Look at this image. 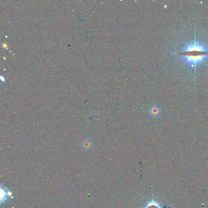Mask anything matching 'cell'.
Here are the masks:
<instances>
[{"instance_id": "3", "label": "cell", "mask_w": 208, "mask_h": 208, "mask_svg": "<svg viewBox=\"0 0 208 208\" xmlns=\"http://www.w3.org/2000/svg\"><path fill=\"white\" fill-rule=\"evenodd\" d=\"M92 145V141L90 139H86L83 140L82 143H81L82 148L84 150H88L89 149H90L91 148Z\"/></svg>"}, {"instance_id": "4", "label": "cell", "mask_w": 208, "mask_h": 208, "mask_svg": "<svg viewBox=\"0 0 208 208\" xmlns=\"http://www.w3.org/2000/svg\"><path fill=\"white\" fill-rule=\"evenodd\" d=\"M145 208H159V207L158 204H157L156 203H150L149 204H148V205L146 206V207Z\"/></svg>"}, {"instance_id": "1", "label": "cell", "mask_w": 208, "mask_h": 208, "mask_svg": "<svg viewBox=\"0 0 208 208\" xmlns=\"http://www.w3.org/2000/svg\"><path fill=\"white\" fill-rule=\"evenodd\" d=\"M178 54L181 56V62L193 68L195 73L197 67L207 60L208 50L205 45L197 40L195 31L193 40L185 43Z\"/></svg>"}, {"instance_id": "2", "label": "cell", "mask_w": 208, "mask_h": 208, "mask_svg": "<svg viewBox=\"0 0 208 208\" xmlns=\"http://www.w3.org/2000/svg\"><path fill=\"white\" fill-rule=\"evenodd\" d=\"M149 112L152 116L157 117L159 115V114L161 112V109H160L159 107L156 106V105L150 107Z\"/></svg>"}]
</instances>
